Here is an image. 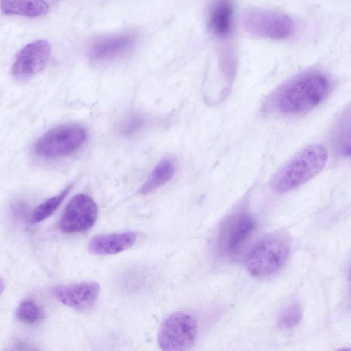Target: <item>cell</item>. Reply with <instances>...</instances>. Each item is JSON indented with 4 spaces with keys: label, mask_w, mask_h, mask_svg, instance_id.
<instances>
[{
    "label": "cell",
    "mask_w": 351,
    "mask_h": 351,
    "mask_svg": "<svg viewBox=\"0 0 351 351\" xmlns=\"http://www.w3.org/2000/svg\"><path fill=\"white\" fill-rule=\"evenodd\" d=\"M86 132L77 125H63L42 136L34 145L35 152L44 158L66 156L78 150L86 140Z\"/></svg>",
    "instance_id": "4"
},
{
    "label": "cell",
    "mask_w": 351,
    "mask_h": 351,
    "mask_svg": "<svg viewBox=\"0 0 351 351\" xmlns=\"http://www.w3.org/2000/svg\"><path fill=\"white\" fill-rule=\"evenodd\" d=\"M254 226V221L248 213H241L234 216L230 220L223 236L226 250L231 253L236 252L248 239Z\"/></svg>",
    "instance_id": "12"
},
{
    "label": "cell",
    "mask_w": 351,
    "mask_h": 351,
    "mask_svg": "<svg viewBox=\"0 0 351 351\" xmlns=\"http://www.w3.org/2000/svg\"><path fill=\"white\" fill-rule=\"evenodd\" d=\"M302 316V308L298 302L288 304L280 313L278 319V326L283 330H290L296 327Z\"/></svg>",
    "instance_id": "18"
},
{
    "label": "cell",
    "mask_w": 351,
    "mask_h": 351,
    "mask_svg": "<svg viewBox=\"0 0 351 351\" xmlns=\"http://www.w3.org/2000/svg\"><path fill=\"white\" fill-rule=\"evenodd\" d=\"M289 242L280 234H274L258 242L247 253L245 266L256 277H265L278 271L289 254Z\"/></svg>",
    "instance_id": "3"
},
{
    "label": "cell",
    "mask_w": 351,
    "mask_h": 351,
    "mask_svg": "<svg viewBox=\"0 0 351 351\" xmlns=\"http://www.w3.org/2000/svg\"><path fill=\"white\" fill-rule=\"evenodd\" d=\"M176 167L169 159H163L153 169L147 180L139 190L141 194H147L168 182L174 176Z\"/></svg>",
    "instance_id": "14"
},
{
    "label": "cell",
    "mask_w": 351,
    "mask_h": 351,
    "mask_svg": "<svg viewBox=\"0 0 351 351\" xmlns=\"http://www.w3.org/2000/svg\"><path fill=\"white\" fill-rule=\"evenodd\" d=\"M16 317L23 323L33 324L43 319L44 312L34 300H25L18 306Z\"/></svg>",
    "instance_id": "17"
},
{
    "label": "cell",
    "mask_w": 351,
    "mask_h": 351,
    "mask_svg": "<svg viewBox=\"0 0 351 351\" xmlns=\"http://www.w3.org/2000/svg\"><path fill=\"white\" fill-rule=\"evenodd\" d=\"M336 146L340 154L351 157V118L339 128L336 138Z\"/></svg>",
    "instance_id": "19"
},
{
    "label": "cell",
    "mask_w": 351,
    "mask_h": 351,
    "mask_svg": "<svg viewBox=\"0 0 351 351\" xmlns=\"http://www.w3.org/2000/svg\"><path fill=\"white\" fill-rule=\"evenodd\" d=\"M136 36L132 32H123L106 36L91 44L89 56L95 62L108 61L130 52L135 46Z\"/></svg>",
    "instance_id": "9"
},
{
    "label": "cell",
    "mask_w": 351,
    "mask_h": 351,
    "mask_svg": "<svg viewBox=\"0 0 351 351\" xmlns=\"http://www.w3.org/2000/svg\"><path fill=\"white\" fill-rule=\"evenodd\" d=\"M51 50L50 43L45 40L28 43L17 53L12 66V75L19 80L34 76L47 64Z\"/></svg>",
    "instance_id": "8"
},
{
    "label": "cell",
    "mask_w": 351,
    "mask_h": 351,
    "mask_svg": "<svg viewBox=\"0 0 351 351\" xmlns=\"http://www.w3.org/2000/svg\"><path fill=\"white\" fill-rule=\"evenodd\" d=\"M197 333L195 317L188 313L178 311L163 321L158 330V342L165 351L187 350L195 343Z\"/></svg>",
    "instance_id": "6"
},
{
    "label": "cell",
    "mask_w": 351,
    "mask_h": 351,
    "mask_svg": "<svg viewBox=\"0 0 351 351\" xmlns=\"http://www.w3.org/2000/svg\"><path fill=\"white\" fill-rule=\"evenodd\" d=\"M97 216V208L93 199L85 194H78L66 205L59 228L67 233L84 231L93 226Z\"/></svg>",
    "instance_id": "7"
},
{
    "label": "cell",
    "mask_w": 351,
    "mask_h": 351,
    "mask_svg": "<svg viewBox=\"0 0 351 351\" xmlns=\"http://www.w3.org/2000/svg\"><path fill=\"white\" fill-rule=\"evenodd\" d=\"M328 77L319 72L300 75L283 85L274 95L272 104L284 114H298L322 103L330 90Z\"/></svg>",
    "instance_id": "1"
},
{
    "label": "cell",
    "mask_w": 351,
    "mask_h": 351,
    "mask_svg": "<svg viewBox=\"0 0 351 351\" xmlns=\"http://www.w3.org/2000/svg\"><path fill=\"white\" fill-rule=\"evenodd\" d=\"M350 283H351V267H350Z\"/></svg>",
    "instance_id": "21"
},
{
    "label": "cell",
    "mask_w": 351,
    "mask_h": 351,
    "mask_svg": "<svg viewBox=\"0 0 351 351\" xmlns=\"http://www.w3.org/2000/svg\"><path fill=\"white\" fill-rule=\"evenodd\" d=\"M70 189L71 186H69L59 194L47 199L40 204L32 213L30 218V222L32 223H37L43 221L51 215L62 202L65 197L69 193Z\"/></svg>",
    "instance_id": "16"
},
{
    "label": "cell",
    "mask_w": 351,
    "mask_h": 351,
    "mask_svg": "<svg viewBox=\"0 0 351 351\" xmlns=\"http://www.w3.org/2000/svg\"><path fill=\"white\" fill-rule=\"evenodd\" d=\"M99 291L100 286L95 282L58 286L53 290L54 296L60 302L76 310H84L92 306Z\"/></svg>",
    "instance_id": "10"
},
{
    "label": "cell",
    "mask_w": 351,
    "mask_h": 351,
    "mask_svg": "<svg viewBox=\"0 0 351 351\" xmlns=\"http://www.w3.org/2000/svg\"><path fill=\"white\" fill-rule=\"evenodd\" d=\"M232 21V8L227 1L219 2L213 8L210 15V27L219 36H227L230 31Z\"/></svg>",
    "instance_id": "15"
},
{
    "label": "cell",
    "mask_w": 351,
    "mask_h": 351,
    "mask_svg": "<svg viewBox=\"0 0 351 351\" xmlns=\"http://www.w3.org/2000/svg\"><path fill=\"white\" fill-rule=\"evenodd\" d=\"M328 160V152L322 144H313L301 151L274 176L273 189L286 193L307 182L318 173Z\"/></svg>",
    "instance_id": "2"
},
{
    "label": "cell",
    "mask_w": 351,
    "mask_h": 351,
    "mask_svg": "<svg viewBox=\"0 0 351 351\" xmlns=\"http://www.w3.org/2000/svg\"><path fill=\"white\" fill-rule=\"evenodd\" d=\"M245 29L254 36L281 40L290 37L294 32L293 20L286 14L265 9L252 8L243 16Z\"/></svg>",
    "instance_id": "5"
},
{
    "label": "cell",
    "mask_w": 351,
    "mask_h": 351,
    "mask_svg": "<svg viewBox=\"0 0 351 351\" xmlns=\"http://www.w3.org/2000/svg\"><path fill=\"white\" fill-rule=\"evenodd\" d=\"M136 240V233L130 231L100 234L91 239L88 249L95 254H114L131 247Z\"/></svg>",
    "instance_id": "11"
},
{
    "label": "cell",
    "mask_w": 351,
    "mask_h": 351,
    "mask_svg": "<svg viewBox=\"0 0 351 351\" xmlns=\"http://www.w3.org/2000/svg\"><path fill=\"white\" fill-rule=\"evenodd\" d=\"M143 123V119L141 117H131L123 124L122 132L124 134H133L141 127Z\"/></svg>",
    "instance_id": "20"
},
{
    "label": "cell",
    "mask_w": 351,
    "mask_h": 351,
    "mask_svg": "<svg viewBox=\"0 0 351 351\" xmlns=\"http://www.w3.org/2000/svg\"><path fill=\"white\" fill-rule=\"evenodd\" d=\"M1 11L7 15L39 17L49 12V5L45 0H1Z\"/></svg>",
    "instance_id": "13"
}]
</instances>
